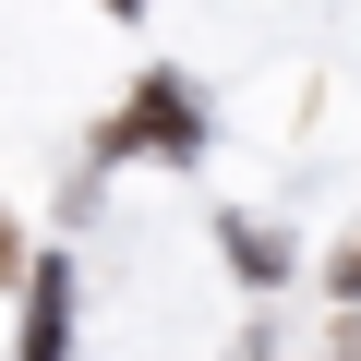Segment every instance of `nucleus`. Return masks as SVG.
<instances>
[{"label":"nucleus","instance_id":"f03ea898","mask_svg":"<svg viewBox=\"0 0 361 361\" xmlns=\"http://www.w3.org/2000/svg\"><path fill=\"white\" fill-rule=\"evenodd\" d=\"M337 289H361V253H349V277H337Z\"/></svg>","mask_w":361,"mask_h":361},{"label":"nucleus","instance_id":"f257e3e1","mask_svg":"<svg viewBox=\"0 0 361 361\" xmlns=\"http://www.w3.org/2000/svg\"><path fill=\"white\" fill-rule=\"evenodd\" d=\"M25 361H61V265H37V313H25Z\"/></svg>","mask_w":361,"mask_h":361}]
</instances>
